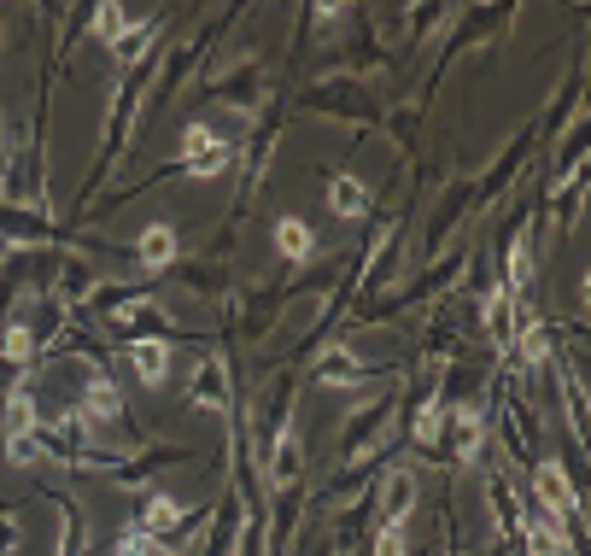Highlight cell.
Wrapping results in <instances>:
<instances>
[{
	"instance_id": "10",
	"label": "cell",
	"mask_w": 591,
	"mask_h": 556,
	"mask_svg": "<svg viewBox=\"0 0 591 556\" xmlns=\"http://www.w3.org/2000/svg\"><path fill=\"white\" fill-rule=\"evenodd\" d=\"M480 410H451V451H457V463H475L480 457Z\"/></svg>"
},
{
	"instance_id": "5",
	"label": "cell",
	"mask_w": 591,
	"mask_h": 556,
	"mask_svg": "<svg viewBox=\"0 0 591 556\" xmlns=\"http://www.w3.org/2000/svg\"><path fill=\"white\" fill-rule=\"evenodd\" d=\"M82 422H112L117 416V381L106 375V369H89L82 375Z\"/></svg>"
},
{
	"instance_id": "13",
	"label": "cell",
	"mask_w": 591,
	"mask_h": 556,
	"mask_svg": "<svg viewBox=\"0 0 591 556\" xmlns=\"http://www.w3.org/2000/svg\"><path fill=\"white\" fill-rule=\"evenodd\" d=\"M293 475H299V428L287 422V428H281V440H276V475H269V480L287 486Z\"/></svg>"
},
{
	"instance_id": "7",
	"label": "cell",
	"mask_w": 591,
	"mask_h": 556,
	"mask_svg": "<svg viewBox=\"0 0 591 556\" xmlns=\"http://www.w3.org/2000/svg\"><path fill=\"white\" fill-rule=\"evenodd\" d=\"M176 229L171 223H147L141 229V246H135V252H141V269H164V264H176Z\"/></svg>"
},
{
	"instance_id": "19",
	"label": "cell",
	"mask_w": 591,
	"mask_h": 556,
	"mask_svg": "<svg viewBox=\"0 0 591 556\" xmlns=\"http://www.w3.org/2000/svg\"><path fill=\"white\" fill-rule=\"evenodd\" d=\"M0 351H7V358H30V334H24V328H12L7 340H0Z\"/></svg>"
},
{
	"instance_id": "2",
	"label": "cell",
	"mask_w": 591,
	"mask_h": 556,
	"mask_svg": "<svg viewBox=\"0 0 591 556\" xmlns=\"http://www.w3.org/2000/svg\"><path fill=\"white\" fill-rule=\"evenodd\" d=\"M533 493H538V510L556 516V521L580 516V498H573V486L563 480V463H538L533 468Z\"/></svg>"
},
{
	"instance_id": "15",
	"label": "cell",
	"mask_w": 591,
	"mask_h": 556,
	"mask_svg": "<svg viewBox=\"0 0 591 556\" xmlns=\"http://www.w3.org/2000/svg\"><path fill=\"white\" fill-rule=\"evenodd\" d=\"M316 375H323V381H334V386H358V381H363V369L351 363L346 351H328V358H323V369H316Z\"/></svg>"
},
{
	"instance_id": "18",
	"label": "cell",
	"mask_w": 591,
	"mask_h": 556,
	"mask_svg": "<svg viewBox=\"0 0 591 556\" xmlns=\"http://www.w3.org/2000/svg\"><path fill=\"white\" fill-rule=\"evenodd\" d=\"M439 416H445V410H439V393H433V398L416 410V445H433V440H439Z\"/></svg>"
},
{
	"instance_id": "3",
	"label": "cell",
	"mask_w": 591,
	"mask_h": 556,
	"mask_svg": "<svg viewBox=\"0 0 591 556\" xmlns=\"http://www.w3.org/2000/svg\"><path fill=\"white\" fill-rule=\"evenodd\" d=\"M269 241H276V252H281L287 264H311V258H316V229L305 223V217H293V211H287V217H276Z\"/></svg>"
},
{
	"instance_id": "9",
	"label": "cell",
	"mask_w": 591,
	"mask_h": 556,
	"mask_svg": "<svg viewBox=\"0 0 591 556\" xmlns=\"http://www.w3.org/2000/svg\"><path fill=\"white\" fill-rule=\"evenodd\" d=\"M515 316H521V311H515V293H510V288H498L493 299H486V334H493L498 346L515 340V328H521Z\"/></svg>"
},
{
	"instance_id": "8",
	"label": "cell",
	"mask_w": 591,
	"mask_h": 556,
	"mask_svg": "<svg viewBox=\"0 0 591 556\" xmlns=\"http://www.w3.org/2000/svg\"><path fill=\"white\" fill-rule=\"evenodd\" d=\"M194 404H199V410H223V404H229V375H223V363H217V358L199 363V375H194Z\"/></svg>"
},
{
	"instance_id": "4",
	"label": "cell",
	"mask_w": 591,
	"mask_h": 556,
	"mask_svg": "<svg viewBox=\"0 0 591 556\" xmlns=\"http://www.w3.org/2000/svg\"><path fill=\"white\" fill-rule=\"evenodd\" d=\"M124 358L141 386H164V375H171V340H129Z\"/></svg>"
},
{
	"instance_id": "12",
	"label": "cell",
	"mask_w": 591,
	"mask_h": 556,
	"mask_svg": "<svg viewBox=\"0 0 591 556\" xmlns=\"http://www.w3.org/2000/svg\"><path fill=\"white\" fill-rule=\"evenodd\" d=\"M410 503H416V475L398 468V475L386 480V493H381V510H386V521H410Z\"/></svg>"
},
{
	"instance_id": "14",
	"label": "cell",
	"mask_w": 591,
	"mask_h": 556,
	"mask_svg": "<svg viewBox=\"0 0 591 556\" xmlns=\"http://www.w3.org/2000/svg\"><path fill=\"white\" fill-rule=\"evenodd\" d=\"M528 281H533V246H528V234H521V241L510 246V281H503V288L521 293Z\"/></svg>"
},
{
	"instance_id": "11",
	"label": "cell",
	"mask_w": 591,
	"mask_h": 556,
	"mask_svg": "<svg viewBox=\"0 0 591 556\" xmlns=\"http://www.w3.org/2000/svg\"><path fill=\"white\" fill-rule=\"evenodd\" d=\"M328 211L334 217H363L369 211V188H363L358 176H334L328 182Z\"/></svg>"
},
{
	"instance_id": "6",
	"label": "cell",
	"mask_w": 591,
	"mask_h": 556,
	"mask_svg": "<svg viewBox=\"0 0 591 556\" xmlns=\"http://www.w3.org/2000/svg\"><path fill=\"white\" fill-rule=\"evenodd\" d=\"M194 521V510L188 503H176V498H147V510H141V533L147 538H171V533H182Z\"/></svg>"
},
{
	"instance_id": "17",
	"label": "cell",
	"mask_w": 591,
	"mask_h": 556,
	"mask_svg": "<svg viewBox=\"0 0 591 556\" xmlns=\"http://www.w3.org/2000/svg\"><path fill=\"white\" fill-rule=\"evenodd\" d=\"M94 30L117 47V42L129 36V12H124V7H100V12H94Z\"/></svg>"
},
{
	"instance_id": "1",
	"label": "cell",
	"mask_w": 591,
	"mask_h": 556,
	"mask_svg": "<svg viewBox=\"0 0 591 556\" xmlns=\"http://www.w3.org/2000/svg\"><path fill=\"white\" fill-rule=\"evenodd\" d=\"M229 164H234V141H223L211 124H188V129H182V159H176L182 176L211 182V176H223Z\"/></svg>"
},
{
	"instance_id": "16",
	"label": "cell",
	"mask_w": 591,
	"mask_h": 556,
	"mask_svg": "<svg viewBox=\"0 0 591 556\" xmlns=\"http://www.w3.org/2000/svg\"><path fill=\"white\" fill-rule=\"evenodd\" d=\"M410 551V521H386L375 533V556H404Z\"/></svg>"
}]
</instances>
